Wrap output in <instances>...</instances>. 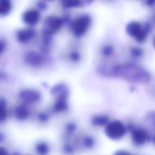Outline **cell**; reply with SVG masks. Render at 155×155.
Returning a JSON list of instances; mask_svg holds the SVG:
<instances>
[{"instance_id": "d4e9b609", "label": "cell", "mask_w": 155, "mask_h": 155, "mask_svg": "<svg viewBox=\"0 0 155 155\" xmlns=\"http://www.w3.org/2000/svg\"><path fill=\"white\" fill-rule=\"evenodd\" d=\"M5 78V74L4 73H0V80H2V79H4Z\"/></svg>"}, {"instance_id": "ac0fdd59", "label": "cell", "mask_w": 155, "mask_h": 155, "mask_svg": "<svg viewBox=\"0 0 155 155\" xmlns=\"http://www.w3.org/2000/svg\"><path fill=\"white\" fill-rule=\"evenodd\" d=\"M5 48V42L4 41L0 39V55L3 53Z\"/></svg>"}, {"instance_id": "7c38bea8", "label": "cell", "mask_w": 155, "mask_h": 155, "mask_svg": "<svg viewBox=\"0 0 155 155\" xmlns=\"http://www.w3.org/2000/svg\"><path fill=\"white\" fill-rule=\"evenodd\" d=\"M7 117V102L4 98H0V122L6 120Z\"/></svg>"}, {"instance_id": "e0dca14e", "label": "cell", "mask_w": 155, "mask_h": 155, "mask_svg": "<svg viewBox=\"0 0 155 155\" xmlns=\"http://www.w3.org/2000/svg\"><path fill=\"white\" fill-rule=\"evenodd\" d=\"M79 2L77 1H68L66 2V4L65 5L67 7H77L79 5Z\"/></svg>"}, {"instance_id": "ffe728a7", "label": "cell", "mask_w": 155, "mask_h": 155, "mask_svg": "<svg viewBox=\"0 0 155 155\" xmlns=\"http://www.w3.org/2000/svg\"><path fill=\"white\" fill-rule=\"evenodd\" d=\"M75 129V126L73 124H68L67 125V130L68 132H72Z\"/></svg>"}, {"instance_id": "7a4b0ae2", "label": "cell", "mask_w": 155, "mask_h": 155, "mask_svg": "<svg viewBox=\"0 0 155 155\" xmlns=\"http://www.w3.org/2000/svg\"><path fill=\"white\" fill-rule=\"evenodd\" d=\"M91 22V19L88 15H82L76 19L71 27L74 34L77 36L83 35L88 29Z\"/></svg>"}, {"instance_id": "277c9868", "label": "cell", "mask_w": 155, "mask_h": 155, "mask_svg": "<svg viewBox=\"0 0 155 155\" xmlns=\"http://www.w3.org/2000/svg\"><path fill=\"white\" fill-rule=\"evenodd\" d=\"M148 138V134L142 128H136L131 131L132 141L136 145H142L144 144Z\"/></svg>"}, {"instance_id": "ba28073f", "label": "cell", "mask_w": 155, "mask_h": 155, "mask_svg": "<svg viewBox=\"0 0 155 155\" xmlns=\"http://www.w3.org/2000/svg\"><path fill=\"white\" fill-rule=\"evenodd\" d=\"M47 24L49 28V32H54L61 27L62 25V21L59 18L52 17L48 19Z\"/></svg>"}, {"instance_id": "9c48e42d", "label": "cell", "mask_w": 155, "mask_h": 155, "mask_svg": "<svg viewBox=\"0 0 155 155\" xmlns=\"http://www.w3.org/2000/svg\"><path fill=\"white\" fill-rule=\"evenodd\" d=\"M29 114V111L26 106L21 105L16 107L15 110V115L19 120L25 119Z\"/></svg>"}, {"instance_id": "52a82bcc", "label": "cell", "mask_w": 155, "mask_h": 155, "mask_svg": "<svg viewBox=\"0 0 155 155\" xmlns=\"http://www.w3.org/2000/svg\"><path fill=\"white\" fill-rule=\"evenodd\" d=\"M35 32L31 28H25L19 30L16 33L18 41L22 43L27 42L34 36Z\"/></svg>"}, {"instance_id": "484cf974", "label": "cell", "mask_w": 155, "mask_h": 155, "mask_svg": "<svg viewBox=\"0 0 155 155\" xmlns=\"http://www.w3.org/2000/svg\"><path fill=\"white\" fill-rule=\"evenodd\" d=\"M13 155H18V154H14Z\"/></svg>"}, {"instance_id": "5bb4252c", "label": "cell", "mask_w": 155, "mask_h": 155, "mask_svg": "<svg viewBox=\"0 0 155 155\" xmlns=\"http://www.w3.org/2000/svg\"><path fill=\"white\" fill-rule=\"evenodd\" d=\"M108 123V117L105 116H97L92 120V124L94 125L102 126Z\"/></svg>"}, {"instance_id": "8fae6325", "label": "cell", "mask_w": 155, "mask_h": 155, "mask_svg": "<svg viewBox=\"0 0 155 155\" xmlns=\"http://www.w3.org/2000/svg\"><path fill=\"white\" fill-rule=\"evenodd\" d=\"M12 10V3L8 0H0V16L7 15Z\"/></svg>"}, {"instance_id": "30bf717a", "label": "cell", "mask_w": 155, "mask_h": 155, "mask_svg": "<svg viewBox=\"0 0 155 155\" xmlns=\"http://www.w3.org/2000/svg\"><path fill=\"white\" fill-rule=\"evenodd\" d=\"M25 60L31 65H36L41 62V57L36 53H29L27 54Z\"/></svg>"}, {"instance_id": "44dd1931", "label": "cell", "mask_w": 155, "mask_h": 155, "mask_svg": "<svg viewBox=\"0 0 155 155\" xmlns=\"http://www.w3.org/2000/svg\"><path fill=\"white\" fill-rule=\"evenodd\" d=\"M104 53L105 54H107V55H108V54H110L111 53V52H112V49H111V47H106L105 49H104Z\"/></svg>"}, {"instance_id": "cb8c5ba5", "label": "cell", "mask_w": 155, "mask_h": 155, "mask_svg": "<svg viewBox=\"0 0 155 155\" xmlns=\"http://www.w3.org/2000/svg\"><path fill=\"white\" fill-rule=\"evenodd\" d=\"M4 140V136L3 135V134H2L1 133H0V142H3Z\"/></svg>"}, {"instance_id": "9a60e30c", "label": "cell", "mask_w": 155, "mask_h": 155, "mask_svg": "<svg viewBox=\"0 0 155 155\" xmlns=\"http://www.w3.org/2000/svg\"><path fill=\"white\" fill-rule=\"evenodd\" d=\"M83 142L85 147L87 148H91L94 144V140L93 138L90 136H87L84 137Z\"/></svg>"}, {"instance_id": "d6986e66", "label": "cell", "mask_w": 155, "mask_h": 155, "mask_svg": "<svg viewBox=\"0 0 155 155\" xmlns=\"http://www.w3.org/2000/svg\"><path fill=\"white\" fill-rule=\"evenodd\" d=\"M114 155H131V154L125 150H119V151H117Z\"/></svg>"}, {"instance_id": "603a6c76", "label": "cell", "mask_w": 155, "mask_h": 155, "mask_svg": "<svg viewBox=\"0 0 155 155\" xmlns=\"http://www.w3.org/2000/svg\"><path fill=\"white\" fill-rule=\"evenodd\" d=\"M71 58L73 59H75V60H77L79 58V56H78V53H72L71 54Z\"/></svg>"}, {"instance_id": "5b68a950", "label": "cell", "mask_w": 155, "mask_h": 155, "mask_svg": "<svg viewBox=\"0 0 155 155\" xmlns=\"http://www.w3.org/2000/svg\"><path fill=\"white\" fill-rule=\"evenodd\" d=\"M39 13L36 10H29L25 12L22 16L24 22L30 25H33L39 20Z\"/></svg>"}, {"instance_id": "4fadbf2b", "label": "cell", "mask_w": 155, "mask_h": 155, "mask_svg": "<svg viewBox=\"0 0 155 155\" xmlns=\"http://www.w3.org/2000/svg\"><path fill=\"white\" fill-rule=\"evenodd\" d=\"M36 150L40 155H46L49 152V147L45 142H39L36 146Z\"/></svg>"}, {"instance_id": "7402d4cb", "label": "cell", "mask_w": 155, "mask_h": 155, "mask_svg": "<svg viewBox=\"0 0 155 155\" xmlns=\"http://www.w3.org/2000/svg\"><path fill=\"white\" fill-rule=\"evenodd\" d=\"M0 155H8L7 151L1 147H0Z\"/></svg>"}, {"instance_id": "8992f818", "label": "cell", "mask_w": 155, "mask_h": 155, "mask_svg": "<svg viewBox=\"0 0 155 155\" xmlns=\"http://www.w3.org/2000/svg\"><path fill=\"white\" fill-rule=\"evenodd\" d=\"M19 97L24 101L27 102H33L37 101L39 97V93L36 91L31 90H25L19 94Z\"/></svg>"}, {"instance_id": "3957f363", "label": "cell", "mask_w": 155, "mask_h": 155, "mask_svg": "<svg viewBox=\"0 0 155 155\" xmlns=\"http://www.w3.org/2000/svg\"><path fill=\"white\" fill-rule=\"evenodd\" d=\"M126 30L130 35L134 37L139 42L143 41L146 38L145 30L142 29L141 25L137 22H131L127 25Z\"/></svg>"}, {"instance_id": "2e32d148", "label": "cell", "mask_w": 155, "mask_h": 155, "mask_svg": "<svg viewBox=\"0 0 155 155\" xmlns=\"http://www.w3.org/2000/svg\"><path fill=\"white\" fill-rule=\"evenodd\" d=\"M64 151L65 153L67 154H71L74 151L73 147L70 144H66L64 147Z\"/></svg>"}, {"instance_id": "6da1fadb", "label": "cell", "mask_w": 155, "mask_h": 155, "mask_svg": "<svg viewBox=\"0 0 155 155\" xmlns=\"http://www.w3.org/2000/svg\"><path fill=\"white\" fill-rule=\"evenodd\" d=\"M126 128L124 124L119 120H113L107 123L105 129V134L112 140L121 139L125 134Z\"/></svg>"}]
</instances>
